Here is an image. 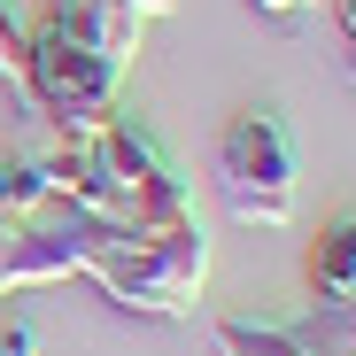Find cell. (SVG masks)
Here are the masks:
<instances>
[{
  "label": "cell",
  "mask_w": 356,
  "mask_h": 356,
  "mask_svg": "<svg viewBox=\"0 0 356 356\" xmlns=\"http://www.w3.org/2000/svg\"><path fill=\"white\" fill-rule=\"evenodd\" d=\"M47 31H63V39H78V47L108 54V63H132L147 24H140V16H124L116 0H54V8H47Z\"/></svg>",
  "instance_id": "5"
},
{
  "label": "cell",
  "mask_w": 356,
  "mask_h": 356,
  "mask_svg": "<svg viewBox=\"0 0 356 356\" xmlns=\"http://www.w3.org/2000/svg\"><path fill=\"white\" fill-rule=\"evenodd\" d=\"M310 286L318 302H356V217H333L310 248Z\"/></svg>",
  "instance_id": "6"
},
{
  "label": "cell",
  "mask_w": 356,
  "mask_h": 356,
  "mask_svg": "<svg viewBox=\"0 0 356 356\" xmlns=\"http://www.w3.org/2000/svg\"><path fill=\"white\" fill-rule=\"evenodd\" d=\"M217 186L241 225H294L302 209V163L271 108H241L217 140Z\"/></svg>",
  "instance_id": "3"
},
{
  "label": "cell",
  "mask_w": 356,
  "mask_h": 356,
  "mask_svg": "<svg viewBox=\"0 0 356 356\" xmlns=\"http://www.w3.org/2000/svg\"><path fill=\"white\" fill-rule=\"evenodd\" d=\"M86 279L132 318H194L202 286H209V225L202 217L163 225V232L108 225L86 256Z\"/></svg>",
  "instance_id": "1"
},
{
  "label": "cell",
  "mask_w": 356,
  "mask_h": 356,
  "mask_svg": "<svg viewBox=\"0 0 356 356\" xmlns=\"http://www.w3.org/2000/svg\"><path fill=\"white\" fill-rule=\"evenodd\" d=\"M116 8L140 16V24H155V16H170V8H178V0H116Z\"/></svg>",
  "instance_id": "10"
},
{
  "label": "cell",
  "mask_w": 356,
  "mask_h": 356,
  "mask_svg": "<svg viewBox=\"0 0 356 356\" xmlns=\"http://www.w3.org/2000/svg\"><path fill=\"white\" fill-rule=\"evenodd\" d=\"M93 155V217L108 225H132V232H163V225H186L194 194L178 163L155 147V132H140L132 116H108V124L86 140Z\"/></svg>",
  "instance_id": "2"
},
{
  "label": "cell",
  "mask_w": 356,
  "mask_h": 356,
  "mask_svg": "<svg viewBox=\"0 0 356 356\" xmlns=\"http://www.w3.org/2000/svg\"><path fill=\"white\" fill-rule=\"evenodd\" d=\"M0 78H8L24 93V108H31V31L8 16V0H0Z\"/></svg>",
  "instance_id": "8"
},
{
  "label": "cell",
  "mask_w": 356,
  "mask_h": 356,
  "mask_svg": "<svg viewBox=\"0 0 356 356\" xmlns=\"http://www.w3.org/2000/svg\"><path fill=\"white\" fill-rule=\"evenodd\" d=\"M217 356H310L286 325H256V318H217Z\"/></svg>",
  "instance_id": "7"
},
{
  "label": "cell",
  "mask_w": 356,
  "mask_h": 356,
  "mask_svg": "<svg viewBox=\"0 0 356 356\" xmlns=\"http://www.w3.org/2000/svg\"><path fill=\"white\" fill-rule=\"evenodd\" d=\"M341 70H348V86H356V47H348V54H341Z\"/></svg>",
  "instance_id": "13"
},
{
  "label": "cell",
  "mask_w": 356,
  "mask_h": 356,
  "mask_svg": "<svg viewBox=\"0 0 356 356\" xmlns=\"http://www.w3.org/2000/svg\"><path fill=\"white\" fill-rule=\"evenodd\" d=\"M256 8H264V16H279V24H294L302 8H318V0H256Z\"/></svg>",
  "instance_id": "11"
},
{
  "label": "cell",
  "mask_w": 356,
  "mask_h": 356,
  "mask_svg": "<svg viewBox=\"0 0 356 356\" xmlns=\"http://www.w3.org/2000/svg\"><path fill=\"white\" fill-rule=\"evenodd\" d=\"M341 8V31H348V47H356V0H333Z\"/></svg>",
  "instance_id": "12"
},
{
  "label": "cell",
  "mask_w": 356,
  "mask_h": 356,
  "mask_svg": "<svg viewBox=\"0 0 356 356\" xmlns=\"http://www.w3.org/2000/svg\"><path fill=\"white\" fill-rule=\"evenodd\" d=\"M116 86H124V63L63 39V31H31V116H54L63 140H93L108 116H116Z\"/></svg>",
  "instance_id": "4"
},
{
  "label": "cell",
  "mask_w": 356,
  "mask_h": 356,
  "mask_svg": "<svg viewBox=\"0 0 356 356\" xmlns=\"http://www.w3.org/2000/svg\"><path fill=\"white\" fill-rule=\"evenodd\" d=\"M31 348H39L31 318H16V325H0V356H31Z\"/></svg>",
  "instance_id": "9"
}]
</instances>
